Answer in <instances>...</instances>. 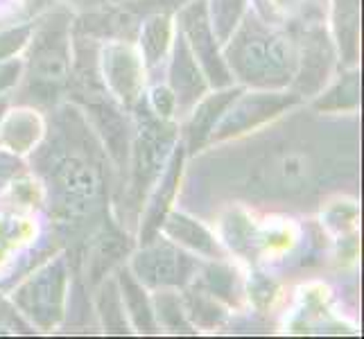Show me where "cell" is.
I'll list each match as a JSON object with an SVG mask.
<instances>
[{"mask_svg":"<svg viewBox=\"0 0 364 339\" xmlns=\"http://www.w3.org/2000/svg\"><path fill=\"white\" fill-rule=\"evenodd\" d=\"M68 136H61L46 147L41 158L43 172L53 193L55 215L61 224H84L82 220L93 217L102 199V172L93 163L91 141L75 127H66Z\"/></svg>","mask_w":364,"mask_h":339,"instance_id":"1","label":"cell"},{"mask_svg":"<svg viewBox=\"0 0 364 339\" xmlns=\"http://www.w3.org/2000/svg\"><path fill=\"white\" fill-rule=\"evenodd\" d=\"M227 43V68L240 82L256 89H283L292 84L299 64L292 41L256 14L242 16Z\"/></svg>","mask_w":364,"mask_h":339,"instance_id":"2","label":"cell"},{"mask_svg":"<svg viewBox=\"0 0 364 339\" xmlns=\"http://www.w3.org/2000/svg\"><path fill=\"white\" fill-rule=\"evenodd\" d=\"M30 36V93L50 102L70 77V14L64 9L50 11L32 23Z\"/></svg>","mask_w":364,"mask_h":339,"instance_id":"3","label":"cell"},{"mask_svg":"<svg viewBox=\"0 0 364 339\" xmlns=\"http://www.w3.org/2000/svg\"><path fill=\"white\" fill-rule=\"evenodd\" d=\"M134 109H138V136L134 141L132 197L136 204H141L177 147V127L170 124L168 118H159L149 104L143 102V97Z\"/></svg>","mask_w":364,"mask_h":339,"instance_id":"4","label":"cell"},{"mask_svg":"<svg viewBox=\"0 0 364 339\" xmlns=\"http://www.w3.org/2000/svg\"><path fill=\"white\" fill-rule=\"evenodd\" d=\"M68 267L64 258L53 260L14 292V303L39 328H53L64 317Z\"/></svg>","mask_w":364,"mask_h":339,"instance_id":"5","label":"cell"},{"mask_svg":"<svg viewBox=\"0 0 364 339\" xmlns=\"http://www.w3.org/2000/svg\"><path fill=\"white\" fill-rule=\"evenodd\" d=\"M208 3L206 0H191L181 11H179V32L195 55L199 68H202L208 86L215 89H227L233 84V75L227 68V61L220 55V43L215 39L208 21Z\"/></svg>","mask_w":364,"mask_h":339,"instance_id":"6","label":"cell"},{"mask_svg":"<svg viewBox=\"0 0 364 339\" xmlns=\"http://www.w3.org/2000/svg\"><path fill=\"white\" fill-rule=\"evenodd\" d=\"M132 269L147 287H183L197 271V262L168 240H149L134 256Z\"/></svg>","mask_w":364,"mask_h":339,"instance_id":"7","label":"cell"},{"mask_svg":"<svg viewBox=\"0 0 364 339\" xmlns=\"http://www.w3.org/2000/svg\"><path fill=\"white\" fill-rule=\"evenodd\" d=\"M299 102L296 93H251V95H237L229 109L224 111L218 127L213 129L210 138L222 141V138H231L235 134H242L258 127L260 122L274 118L276 113L290 109Z\"/></svg>","mask_w":364,"mask_h":339,"instance_id":"8","label":"cell"},{"mask_svg":"<svg viewBox=\"0 0 364 339\" xmlns=\"http://www.w3.org/2000/svg\"><path fill=\"white\" fill-rule=\"evenodd\" d=\"M100 72L120 102L134 109L143 97V64L127 43H111L100 55Z\"/></svg>","mask_w":364,"mask_h":339,"instance_id":"9","label":"cell"},{"mask_svg":"<svg viewBox=\"0 0 364 339\" xmlns=\"http://www.w3.org/2000/svg\"><path fill=\"white\" fill-rule=\"evenodd\" d=\"M170 91L174 95V104H179V109L197 104L208 91V82L181 32H177V36H174L172 64H170Z\"/></svg>","mask_w":364,"mask_h":339,"instance_id":"10","label":"cell"},{"mask_svg":"<svg viewBox=\"0 0 364 339\" xmlns=\"http://www.w3.org/2000/svg\"><path fill=\"white\" fill-rule=\"evenodd\" d=\"M333 64V53L328 39H326L323 30H310L306 34V43H304V55H301L296 72H294V93L296 95H308V93H317L323 82L328 80Z\"/></svg>","mask_w":364,"mask_h":339,"instance_id":"11","label":"cell"},{"mask_svg":"<svg viewBox=\"0 0 364 339\" xmlns=\"http://www.w3.org/2000/svg\"><path fill=\"white\" fill-rule=\"evenodd\" d=\"M84 107L89 111L95 129L105 138V145L109 149L111 158H114L118 166H124L129 154V131H127V122L120 116V111L111 102H107L102 95L86 97Z\"/></svg>","mask_w":364,"mask_h":339,"instance_id":"12","label":"cell"},{"mask_svg":"<svg viewBox=\"0 0 364 339\" xmlns=\"http://www.w3.org/2000/svg\"><path fill=\"white\" fill-rule=\"evenodd\" d=\"M181 166H183V147H174V152L170 154L168 168L166 172H161V181L156 185V193L152 197V202L147 206L145 220H143V229H141V242H149L154 240L156 233L161 231V224L168 215L170 202L174 199V193H177L179 185V177H181Z\"/></svg>","mask_w":364,"mask_h":339,"instance_id":"13","label":"cell"},{"mask_svg":"<svg viewBox=\"0 0 364 339\" xmlns=\"http://www.w3.org/2000/svg\"><path fill=\"white\" fill-rule=\"evenodd\" d=\"M240 93H242V89H233V86H227L224 91L213 93V95L204 97L202 102L197 104L191 122L186 124L188 152H197V149H202L210 141V134H213V129L218 127V122L224 116V111L229 109V104Z\"/></svg>","mask_w":364,"mask_h":339,"instance_id":"14","label":"cell"},{"mask_svg":"<svg viewBox=\"0 0 364 339\" xmlns=\"http://www.w3.org/2000/svg\"><path fill=\"white\" fill-rule=\"evenodd\" d=\"M116 281H118V290L122 296L124 310L129 312L136 330L145 333V335L156 333L159 323L154 317V308H152V303H149V298L143 290V283L138 281L129 269H120Z\"/></svg>","mask_w":364,"mask_h":339,"instance_id":"15","label":"cell"},{"mask_svg":"<svg viewBox=\"0 0 364 339\" xmlns=\"http://www.w3.org/2000/svg\"><path fill=\"white\" fill-rule=\"evenodd\" d=\"M161 226L177 244H183L202 256H210V258L222 256V249L215 242V237H213L202 224L195 222L193 217L183 215V212H170V215H166Z\"/></svg>","mask_w":364,"mask_h":339,"instance_id":"16","label":"cell"},{"mask_svg":"<svg viewBox=\"0 0 364 339\" xmlns=\"http://www.w3.org/2000/svg\"><path fill=\"white\" fill-rule=\"evenodd\" d=\"M335 36L346 66H353L360 53V0H335Z\"/></svg>","mask_w":364,"mask_h":339,"instance_id":"17","label":"cell"},{"mask_svg":"<svg viewBox=\"0 0 364 339\" xmlns=\"http://www.w3.org/2000/svg\"><path fill=\"white\" fill-rule=\"evenodd\" d=\"M141 48L145 55L147 66H156L163 61L168 53V45L172 41V23L166 11H154L152 16H147L141 25Z\"/></svg>","mask_w":364,"mask_h":339,"instance_id":"18","label":"cell"},{"mask_svg":"<svg viewBox=\"0 0 364 339\" xmlns=\"http://www.w3.org/2000/svg\"><path fill=\"white\" fill-rule=\"evenodd\" d=\"M41 136V120L34 111H14L9 113L3 124V143L11 152H28Z\"/></svg>","mask_w":364,"mask_h":339,"instance_id":"19","label":"cell"},{"mask_svg":"<svg viewBox=\"0 0 364 339\" xmlns=\"http://www.w3.org/2000/svg\"><path fill=\"white\" fill-rule=\"evenodd\" d=\"M206 7H208L210 28L218 43H227L245 16L247 0H210V5Z\"/></svg>","mask_w":364,"mask_h":339,"instance_id":"20","label":"cell"},{"mask_svg":"<svg viewBox=\"0 0 364 339\" xmlns=\"http://www.w3.org/2000/svg\"><path fill=\"white\" fill-rule=\"evenodd\" d=\"M360 104V72L353 70L337 82L328 95L319 97L315 107L319 111H353Z\"/></svg>","mask_w":364,"mask_h":339,"instance_id":"21","label":"cell"},{"mask_svg":"<svg viewBox=\"0 0 364 339\" xmlns=\"http://www.w3.org/2000/svg\"><path fill=\"white\" fill-rule=\"evenodd\" d=\"M100 315H102L107 333L124 335L127 330V319H124V303L118 290V281H107L102 292H100Z\"/></svg>","mask_w":364,"mask_h":339,"instance_id":"22","label":"cell"},{"mask_svg":"<svg viewBox=\"0 0 364 339\" xmlns=\"http://www.w3.org/2000/svg\"><path fill=\"white\" fill-rule=\"evenodd\" d=\"M154 306H156V317L163 325H166V328H170L174 333H193L191 323H188L183 317L179 298L174 294H170V292L159 294L154 298Z\"/></svg>","mask_w":364,"mask_h":339,"instance_id":"23","label":"cell"},{"mask_svg":"<svg viewBox=\"0 0 364 339\" xmlns=\"http://www.w3.org/2000/svg\"><path fill=\"white\" fill-rule=\"evenodd\" d=\"M186 306H188V312H191L193 319L199 325H215L224 317L215 301L208 298L202 292H191V294H188L186 296Z\"/></svg>","mask_w":364,"mask_h":339,"instance_id":"24","label":"cell"},{"mask_svg":"<svg viewBox=\"0 0 364 339\" xmlns=\"http://www.w3.org/2000/svg\"><path fill=\"white\" fill-rule=\"evenodd\" d=\"M204 287L210 294H218L222 298H233L235 274L224 265H210L204 274Z\"/></svg>","mask_w":364,"mask_h":339,"instance_id":"25","label":"cell"},{"mask_svg":"<svg viewBox=\"0 0 364 339\" xmlns=\"http://www.w3.org/2000/svg\"><path fill=\"white\" fill-rule=\"evenodd\" d=\"M30 34H32V23L0 32V61L11 59L21 48H25V43L30 41Z\"/></svg>","mask_w":364,"mask_h":339,"instance_id":"26","label":"cell"},{"mask_svg":"<svg viewBox=\"0 0 364 339\" xmlns=\"http://www.w3.org/2000/svg\"><path fill=\"white\" fill-rule=\"evenodd\" d=\"M23 170V163L14 152L0 149V188H5Z\"/></svg>","mask_w":364,"mask_h":339,"instance_id":"27","label":"cell"},{"mask_svg":"<svg viewBox=\"0 0 364 339\" xmlns=\"http://www.w3.org/2000/svg\"><path fill=\"white\" fill-rule=\"evenodd\" d=\"M149 109H152L159 118H168L172 109H174V95L170 89L166 86H161V89H154V95H152V102H149Z\"/></svg>","mask_w":364,"mask_h":339,"instance_id":"28","label":"cell"},{"mask_svg":"<svg viewBox=\"0 0 364 339\" xmlns=\"http://www.w3.org/2000/svg\"><path fill=\"white\" fill-rule=\"evenodd\" d=\"M23 64L14 59H5L0 61V93L7 91L9 86H14L18 82V75H21Z\"/></svg>","mask_w":364,"mask_h":339,"instance_id":"29","label":"cell"},{"mask_svg":"<svg viewBox=\"0 0 364 339\" xmlns=\"http://www.w3.org/2000/svg\"><path fill=\"white\" fill-rule=\"evenodd\" d=\"M0 325H7V328L16 330V333H30V328L21 321V317L11 310L3 298H0Z\"/></svg>","mask_w":364,"mask_h":339,"instance_id":"30","label":"cell"},{"mask_svg":"<svg viewBox=\"0 0 364 339\" xmlns=\"http://www.w3.org/2000/svg\"><path fill=\"white\" fill-rule=\"evenodd\" d=\"M5 113H7V99H5V97H0V122H3Z\"/></svg>","mask_w":364,"mask_h":339,"instance_id":"31","label":"cell"}]
</instances>
